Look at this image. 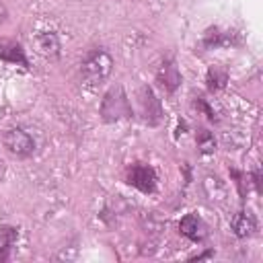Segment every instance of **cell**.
Listing matches in <instances>:
<instances>
[{
  "label": "cell",
  "instance_id": "16",
  "mask_svg": "<svg viewBox=\"0 0 263 263\" xmlns=\"http://www.w3.org/2000/svg\"><path fill=\"white\" fill-rule=\"evenodd\" d=\"M4 168H6V166H4V160H2V158H0V179H2V177H4Z\"/></svg>",
  "mask_w": 263,
  "mask_h": 263
},
{
  "label": "cell",
  "instance_id": "2",
  "mask_svg": "<svg viewBox=\"0 0 263 263\" xmlns=\"http://www.w3.org/2000/svg\"><path fill=\"white\" fill-rule=\"evenodd\" d=\"M101 115H103L105 121H117V119H121V117H129V115H132L129 99H127V95L123 92L121 86L111 88V90L103 97Z\"/></svg>",
  "mask_w": 263,
  "mask_h": 263
},
{
  "label": "cell",
  "instance_id": "8",
  "mask_svg": "<svg viewBox=\"0 0 263 263\" xmlns=\"http://www.w3.org/2000/svg\"><path fill=\"white\" fill-rule=\"evenodd\" d=\"M156 78H158L160 86H164V90H168V92H173L181 84V74H179V70H177V66H175L173 60H168V62H164L160 66Z\"/></svg>",
  "mask_w": 263,
  "mask_h": 263
},
{
  "label": "cell",
  "instance_id": "6",
  "mask_svg": "<svg viewBox=\"0 0 263 263\" xmlns=\"http://www.w3.org/2000/svg\"><path fill=\"white\" fill-rule=\"evenodd\" d=\"M179 230H181L187 238H191L193 242H201V240L208 236V226L203 224V220H201L197 214H187V216L181 220Z\"/></svg>",
  "mask_w": 263,
  "mask_h": 263
},
{
  "label": "cell",
  "instance_id": "7",
  "mask_svg": "<svg viewBox=\"0 0 263 263\" xmlns=\"http://www.w3.org/2000/svg\"><path fill=\"white\" fill-rule=\"evenodd\" d=\"M35 45H37V51L49 60H55L60 55V39L53 31H43L35 37Z\"/></svg>",
  "mask_w": 263,
  "mask_h": 263
},
{
  "label": "cell",
  "instance_id": "14",
  "mask_svg": "<svg viewBox=\"0 0 263 263\" xmlns=\"http://www.w3.org/2000/svg\"><path fill=\"white\" fill-rule=\"evenodd\" d=\"M224 82H226V74H224V72H220V70H210V74H208V86H210L212 90L222 88Z\"/></svg>",
  "mask_w": 263,
  "mask_h": 263
},
{
  "label": "cell",
  "instance_id": "3",
  "mask_svg": "<svg viewBox=\"0 0 263 263\" xmlns=\"http://www.w3.org/2000/svg\"><path fill=\"white\" fill-rule=\"evenodd\" d=\"M4 146L10 154L18 158H27L37 150V140L27 127H10L4 134Z\"/></svg>",
  "mask_w": 263,
  "mask_h": 263
},
{
  "label": "cell",
  "instance_id": "17",
  "mask_svg": "<svg viewBox=\"0 0 263 263\" xmlns=\"http://www.w3.org/2000/svg\"><path fill=\"white\" fill-rule=\"evenodd\" d=\"M4 16H6V10H4V6L0 4V21H4Z\"/></svg>",
  "mask_w": 263,
  "mask_h": 263
},
{
  "label": "cell",
  "instance_id": "10",
  "mask_svg": "<svg viewBox=\"0 0 263 263\" xmlns=\"http://www.w3.org/2000/svg\"><path fill=\"white\" fill-rule=\"evenodd\" d=\"M0 58L8 60V62H18L23 66H27V58L23 53V47L18 43H12V41H0Z\"/></svg>",
  "mask_w": 263,
  "mask_h": 263
},
{
  "label": "cell",
  "instance_id": "15",
  "mask_svg": "<svg viewBox=\"0 0 263 263\" xmlns=\"http://www.w3.org/2000/svg\"><path fill=\"white\" fill-rule=\"evenodd\" d=\"M195 105H197L199 109H203V111L208 113V117H210V119H214V111H212V109H210V107L203 103V99H197V103H195Z\"/></svg>",
  "mask_w": 263,
  "mask_h": 263
},
{
  "label": "cell",
  "instance_id": "12",
  "mask_svg": "<svg viewBox=\"0 0 263 263\" xmlns=\"http://www.w3.org/2000/svg\"><path fill=\"white\" fill-rule=\"evenodd\" d=\"M203 43L208 45V47H216V45H226V43H232V35L230 33H226V31H218V29H212V31H208L205 33V39H203Z\"/></svg>",
  "mask_w": 263,
  "mask_h": 263
},
{
  "label": "cell",
  "instance_id": "1",
  "mask_svg": "<svg viewBox=\"0 0 263 263\" xmlns=\"http://www.w3.org/2000/svg\"><path fill=\"white\" fill-rule=\"evenodd\" d=\"M111 70H113V58L101 47L90 49L80 66V74L86 86H101L111 76Z\"/></svg>",
  "mask_w": 263,
  "mask_h": 263
},
{
  "label": "cell",
  "instance_id": "5",
  "mask_svg": "<svg viewBox=\"0 0 263 263\" xmlns=\"http://www.w3.org/2000/svg\"><path fill=\"white\" fill-rule=\"evenodd\" d=\"M138 103H140V113L144 117L146 123L156 125L162 119V109H160V101L156 99V95L152 92L150 86H144L138 95Z\"/></svg>",
  "mask_w": 263,
  "mask_h": 263
},
{
  "label": "cell",
  "instance_id": "11",
  "mask_svg": "<svg viewBox=\"0 0 263 263\" xmlns=\"http://www.w3.org/2000/svg\"><path fill=\"white\" fill-rule=\"evenodd\" d=\"M16 228L12 226H0V263L8 259V253H10V247L16 242Z\"/></svg>",
  "mask_w": 263,
  "mask_h": 263
},
{
  "label": "cell",
  "instance_id": "13",
  "mask_svg": "<svg viewBox=\"0 0 263 263\" xmlns=\"http://www.w3.org/2000/svg\"><path fill=\"white\" fill-rule=\"evenodd\" d=\"M197 144H199L201 152H205V154L216 150V140H214V136H212L208 129H199V134H197Z\"/></svg>",
  "mask_w": 263,
  "mask_h": 263
},
{
  "label": "cell",
  "instance_id": "4",
  "mask_svg": "<svg viewBox=\"0 0 263 263\" xmlns=\"http://www.w3.org/2000/svg\"><path fill=\"white\" fill-rule=\"evenodd\" d=\"M125 179H127V183H129L132 187L140 189L142 193H152V191L156 189V181H158L156 171H154L150 164H146V162H136V164H132V166L127 168V173H125Z\"/></svg>",
  "mask_w": 263,
  "mask_h": 263
},
{
  "label": "cell",
  "instance_id": "9",
  "mask_svg": "<svg viewBox=\"0 0 263 263\" xmlns=\"http://www.w3.org/2000/svg\"><path fill=\"white\" fill-rule=\"evenodd\" d=\"M230 224H232L234 234L240 236V238L251 236V234L255 232V228H257V222H255V218L251 216V212H238V214H234V218H232Z\"/></svg>",
  "mask_w": 263,
  "mask_h": 263
}]
</instances>
